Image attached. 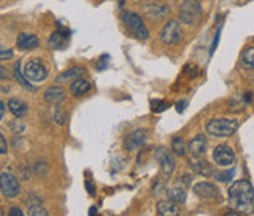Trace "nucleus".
Segmentation results:
<instances>
[{
	"label": "nucleus",
	"mask_w": 254,
	"mask_h": 216,
	"mask_svg": "<svg viewBox=\"0 0 254 216\" xmlns=\"http://www.w3.org/2000/svg\"><path fill=\"white\" fill-rule=\"evenodd\" d=\"M229 205L241 215H250L253 212L254 188L247 180L235 181L228 191Z\"/></svg>",
	"instance_id": "1"
},
{
	"label": "nucleus",
	"mask_w": 254,
	"mask_h": 216,
	"mask_svg": "<svg viewBox=\"0 0 254 216\" xmlns=\"http://www.w3.org/2000/svg\"><path fill=\"white\" fill-rule=\"evenodd\" d=\"M121 19L124 22V25L129 30V33L138 40H147L150 37L148 28L145 27L143 18L131 10H124L121 13Z\"/></svg>",
	"instance_id": "2"
},
{
	"label": "nucleus",
	"mask_w": 254,
	"mask_h": 216,
	"mask_svg": "<svg viewBox=\"0 0 254 216\" xmlns=\"http://www.w3.org/2000/svg\"><path fill=\"white\" fill-rule=\"evenodd\" d=\"M238 130V121L235 119H212L206 125V131L213 137H229Z\"/></svg>",
	"instance_id": "3"
},
{
	"label": "nucleus",
	"mask_w": 254,
	"mask_h": 216,
	"mask_svg": "<svg viewBox=\"0 0 254 216\" xmlns=\"http://www.w3.org/2000/svg\"><path fill=\"white\" fill-rule=\"evenodd\" d=\"M201 18V4L198 0H185L180 7V21L185 25L197 24Z\"/></svg>",
	"instance_id": "4"
},
{
	"label": "nucleus",
	"mask_w": 254,
	"mask_h": 216,
	"mask_svg": "<svg viewBox=\"0 0 254 216\" xmlns=\"http://www.w3.org/2000/svg\"><path fill=\"white\" fill-rule=\"evenodd\" d=\"M47 68L44 67V64L37 59L33 58L30 59L27 64H25V68H24V75L28 81L31 82H41L47 78Z\"/></svg>",
	"instance_id": "5"
},
{
	"label": "nucleus",
	"mask_w": 254,
	"mask_h": 216,
	"mask_svg": "<svg viewBox=\"0 0 254 216\" xmlns=\"http://www.w3.org/2000/svg\"><path fill=\"white\" fill-rule=\"evenodd\" d=\"M182 38V28L181 24L178 21H168L165 27L160 31V40L166 46H174L178 44Z\"/></svg>",
	"instance_id": "6"
},
{
	"label": "nucleus",
	"mask_w": 254,
	"mask_h": 216,
	"mask_svg": "<svg viewBox=\"0 0 254 216\" xmlns=\"http://www.w3.org/2000/svg\"><path fill=\"white\" fill-rule=\"evenodd\" d=\"M0 190L6 199H15L21 193L18 180L10 172H1L0 175Z\"/></svg>",
	"instance_id": "7"
},
{
	"label": "nucleus",
	"mask_w": 254,
	"mask_h": 216,
	"mask_svg": "<svg viewBox=\"0 0 254 216\" xmlns=\"http://www.w3.org/2000/svg\"><path fill=\"white\" fill-rule=\"evenodd\" d=\"M156 160L160 163L162 172L166 177L174 174V171H175V159H174L172 153L168 151L165 147H160V148L156 150Z\"/></svg>",
	"instance_id": "8"
},
{
	"label": "nucleus",
	"mask_w": 254,
	"mask_h": 216,
	"mask_svg": "<svg viewBox=\"0 0 254 216\" xmlns=\"http://www.w3.org/2000/svg\"><path fill=\"white\" fill-rule=\"evenodd\" d=\"M213 159L219 166H231L235 162V153L229 145L219 144L213 150Z\"/></svg>",
	"instance_id": "9"
},
{
	"label": "nucleus",
	"mask_w": 254,
	"mask_h": 216,
	"mask_svg": "<svg viewBox=\"0 0 254 216\" xmlns=\"http://www.w3.org/2000/svg\"><path fill=\"white\" fill-rule=\"evenodd\" d=\"M145 140H147V133H145V130L138 128V130L131 131V133L124 139V144H122V145H124L125 151H134V150L140 148V147L145 143Z\"/></svg>",
	"instance_id": "10"
},
{
	"label": "nucleus",
	"mask_w": 254,
	"mask_h": 216,
	"mask_svg": "<svg viewBox=\"0 0 254 216\" xmlns=\"http://www.w3.org/2000/svg\"><path fill=\"white\" fill-rule=\"evenodd\" d=\"M194 194L200 199H212V200H219L220 199V193H219L218 187H215L210 182H198L194 185Z\"/></svg>",
	"instance_id": "11"
},
{
	"label": "nucleus",
	"mask_w": 254,
	"mask_h": 216,
	"mask_svg": "<svg viewBox=\"0 0 254 216\" xmlns=\"http://www.w3.org/2000/svg\"><path fill=\"white\" fill-rule=\"evenodd\" d=\"M169 7L166 4H147L145 6V15L147 18L153 19V21H157V19H163L165 16L169 15Z\"/></svg>",
	"instance_id": "12"
},
{
	"label": "nucleus",
	"mask_w": 254,
	"mask_h": 216,
	"mask_svg": "<svg viewBox=\"0 0 254 216\" xmlns=\"http://www.w3.org/2000/svg\"><path fill=\"white\" fill-rule=\"evenodd\" d=\"M207 148V142H206V137L203 134H198L197 137H194L190 143H188V150L190 153L194 156V157H200L204 154Z\"/></svg>",
	"instance_id": "13"
},
{
	"label": "nucleus",
	"mask_w": 254,
	"mask_h": 216,
	"mask_svg": "<svg viewBox=\"0 0 254 216\" xmlns=\"http://www.w3.org/2000/svg\"><path fill=\"white\" fill-rule=\"evenodd\" d=\"M16 46L19 50H34L38 47V38L34 34L21 33L16 38Z\"/></svg>",
	"instance_id": "14"
},
{
	"label": "nucleus",
	"mask_w": 254,
	"mask_h": 216,
	"mask_svg": "<svg viewBox=\"0 0 254 216\" xmlns=\"http://www.w3.org/2000/svg\"><path fill=\"white\" fill-rule=\"evenodd\" d=\"M157 214L162 216H177L180 214L178 203L172 200H160L157 203Z\"/></svg>",
	"instance_id": "15"
},
{
	"label": "nucleus",
	"mask_w": 254,
	"mask_h": 216,
	"mask_svg": "<svg viewBox=\"0 0 254 216\" xmlns=\"http://www.w3.org/2000/svg\"><path fill=\"white\" fill-rule=\"evenodd\" d=\"M190 163H191V168L194 169V172L198 174V175L212 177V175L215 174L213 166L209 165V162H206V160H200V159H198V160H191Z\"/></svg>",
	"instance_id": "16"
},
{
	"label": "nucleus",
	"mask_w": 254,
	"mask_h": 216,
	"mask_svg": "<svg viewBox=\"0 0 254 216\" xmlns=\"http://www.w3.org/2000/svg\"><path fill=\"white\" fill-rule=\"evenodd\" d=\"M85 73L84 68H71L68 71L62 72L58 78H56V82L58 84H65V82H69V81H75L78 78H82V75Z\"/></svg>",
	"instance_id": "17"
},
{
	"label": "nucleus",
	"mask_w": 254,
	"mask_h": 216,
	"mask_svg": "<svg viewBox=\"0 0 254 216\" xmlns=\"http://www.w3.org/2000/svg\"><path fill=\"white\" fill-rule=\"evenodd\" d=\"M27 206H28V214L31 216H47L49 212L41 206V200L36 197V196H31V199L28 197L27 200Z\"/></svg>",
	"instance_id": "18"
},
{
	"label": "nucleus",
	"mask_w": 254,
	"mask_h": 216,
	"mask_svg": "<svg viewBox=\"0 0 254 216\" xmlns=\"http://www.w3.org/2000/svg\"><path fill=\"white\" fill-rule=\"evenodd\" d=\"M65 96V90L59 85H53V87H49L46 91H44V100L49 102V103H58L64 99Z\"/></svg>",
	"instance_id": "19"
},
{
	"label": "nucleus",
	"mask_w": 254,
	"mask_h": 216,
	"mask_svg": "<svg viewBox=\"0 0 254 216\" xmlns=\"http://www.w3.org/2000/svg\"><path fill=\"white\" fill-rule=\"evenodd\" d=\"M90 88H91L90 81L84 79V78H78V79L72 81V84H71V93H72L73 96H76V97L84 96L85 93L90 91Z\"/></svg>",
	"instance_id": "20"
},
{
	"label": "nucleus",
	"mask_w": 254,
	"mask_h": 216,
	"mask_svg": "<svg viewBox=\"0 0 254 216\" xmlns=\"http://www.w3.org/2000/svg\"><path fill=\"white\" fill-rule=\"evenodd\" d=\"M7 106H9V110L12 112V115L16 116V119L24 118L27 115V112H28L27 105L22 100H19V99H10L7 102Z\"/></svg>",
	"instance_id": "21"
},
{
	"label": "nucleus",
	"mask_w": 254,
	"mask_h": 216,
	"mask_svg": "<svg viewBox=\"0 0 254 216\" xmlns=\"http://www.w3.org/2000/svg\"><path fill=\"white\" fill-rule=\"evenodd\" d=\"M166 194H168V199H169V200H172V202H175V203H178V205L185 203V200H187V190L182 188V187H178V185L169 188V190L166 191Z\"/></svg>",
	"instance_id": "22"
},
{
	"label": "nucleus",
	"mask_w": 254,
	"mask_h": 216,
	"mask_svg": "<svg viewBox=\"0 0 254 216\" xmlns=\"http://www.w3.org/2000/svg\"><path fill=\"white\" fill-rule=\"evenodd\" d=\"M241 67L247 71H254V47H247L241 55Z\"/></svg>",
	"instance_id": "23"
},
{
	"label": "nucleus",
	"mask_w": 254,
	"mask_h": 216,
	"mask_svg": "<svg viewBox=\"0 0 254 216\" xmlns=\"http://www.w3.org/2000/svg\"><path fill=\"white\" fill-rule=\"evenodd\" d=\"M65 44H66V36H65V33L55 31L52 36L49 37V46L52 49H62Z\"/></svg>",
	"instance_id": "24"
},
{
	"label": "nucleus",
	"mask_w": 254,
	"mask_h": 216,
	"mask_svg": "<svg viewBox=\"0 0 254 216\" xmlns=\"http://www.w3.org/2000/svg\"><path fill=\"white\" fill-rule=\"evenodd\" d=\"M13 73H15V78L18 79V82L22 85V87H25V88H28V90H34V87L31 85V81H28L27 78H25V75L21 72V62L18 61L16 64H15V67H13Z\"/></svg>",
	"instance_id": "25"
},
{
	"label": "nucleus",
	"mask_w": 254,
	"mask_h": 216,
	"mask_svg": "<svg viewBox=\"0 0 254 216\" xmlns=\"http://www.w3.org/2000/svg\"><path fill=\"white\" fill-rule=\"evenodd\" d=\"M172 151L177 154V156H184L187 151H185V142L182 137H174L172 140Z\"/></svg>",
	"instance_id": "26"
},
{
	"label": "nucleus",
	"mask_w": 254,
	"mask_h": 216,
	"mask_svg": "<svg viewBox=\"0 0 254 216\" xmlns=\"http://www.w3.org/2000/svg\"><path fill=\"white\" fill-rule=\"evenodd\" d=\"M234 175H235V169H231V171H223V172L215 174V178L219 182H229L234 178Z\"/></svg>",
	"instance_id": "27"
},
{
	"label": "nucleus",
	"mask_w": 254,
	"mask_h": 216,
	"mask_svg": "<svg viewBox=\"0 0 254 216\" xmlns=\"http://www.w3.org/2000/svg\"><path fill=\"white\" fill-rule=\"evenodd\" d=\"M53 119H55V122L56 124H59V125H64L65 122H66V113L62 110L61 108H58L55 110V116H53Z\"/></svg>",
	"instance_id": "28"
},
{
	"label": "nucleus",
	"mask_w": 254,
	"mask_h": 216,
	"mask_svg": "<svg viewBox=\"0 0 254 216\" xmlns=\"http://www.w3.org/2000/svg\"><path fill=\"white\" fill-rule=\"evenodd\" d=\"M9 127H10V130H12L13 133H18V134H21V133H24V131H25V125H24V124H21V122H18V121L10 122V124H9Z\"/></svg>",
	"instance_id": "29"
},
{
	"label": "nucleus",
	"mask_w": 254,
	"mask_h": 216,
	"mask_svg": "<svg viewBox=\"0 0 254 216\" xmlns=\"http://www.w3.org/2000/svg\"><path fill=\"white\" fill-rule=\"evenodd\" d=\"M12 56H13V52H12V50H4V49L1 47V50H0V59H1V61L10 59Z\"/></svg>",
	"instance_id": "30"
},
{
	"label": "nucleus",
	"mask_w": 254,
	"mask_h": 216,
	"mask_svg": "<svg viewBox=\"0 0 254 216\" xmlns=\"http://www.w3.org/2000/svg\"><path fill=\"white\" fill-rule=\"evenodd\" d=\"M106 67H108V56H102L100 61H99V64H97V70L99 71H103Z\"/></svg>",
	"instance_id": "31"
},
{
	"label": "nucleus",
	"mask_w": 254,
	"mask_h": 216,
	"mask_svg": "<svg viewBox=\"0 0 254 216\" xmlns=\"http://www.w3.org/2000/svg\"><path fill=\"white\" fill-rule=\"evenodd\" d=\"M6 151H7V145H6L4 136L0 134V153H1V154H6Z\"/></svg>",
	"instance_id": "32"
},
{
	"label": "nucleus",
	"mask_w": 254,
	"mask_h": 216,
	"mask_svg": "<svg viewBox=\"0 0 254 216\" xmlns=\"http://www.w3.org/2000/svg\"><path fill=\"white\" fill-rule=\"evenodd\" d=\"M24 215V212L19 209V208H10V211H9V216H22Z\"/></svg>",
	"instance_id": "33"
},
{
	"label": "nucleus",
	"mask_w": 254,
	"mask_h": 216,
	"mask_svg": "<svg viewBox=\"0 0 254 216\" xmlns=\"http://www.w3.org/2000/svg\"><path fill=\"white\" fill-rule=\"evenodd\" d=\"M4 118V102H0V121Z\"/></svg>",
	"instance_id": "34"
},
{
	"label": "nucleus",
	"mask_w": 254,
	"mask_h": 216,
	"mask_svg": "<svg viewBox=\"0 0 254 216\" xmlns=\"http://www.w3.org/2000/svg\"><path fill=\"white\" fill-rule=\"evenodd\" d=\"M185 103H187V102H178V106H177V110H178V112H182V110L185 109Z\"/></svg>",
	"instance_id": "35"
},
{
	"label": "nucleus",
	"mask_w": 254,
	"mask_h": 216,
	"mask_svg": "<svg viewBox=\"0 0 254 216\" xmlns=\"http://www.w3.org/2000/svg\"><path fill=\"white\" fill-rule=\"evenodd\" d=\"M0 70H1V79H4V76H7V73H4V68L3 67Z\"/></svg>",
	"instance_id": "36"
},
{
	"label": "nucleus",
	"mask_w": 254,
	"mask_h": 216,
	"mask_svg": "<svg viewBox=\"0 0 254 216\" xmlns=\"http://www.w3.org/2000/svg\"><path fill=\"white\" fill-rule=\"evenodd\" d=\"M96 212H97V211H96V208L93 206V208L90 209V215H96Z\"/></svg>",
	"instance_id": "37"
},
{
	"label": "nucleus",
	"mask_w": 254,
	"mask_h": 216,
	"mask_svg": "<svg viewBox=\"0 0 254 216\" xmlns=\"http://www.w3.org/2000/svg\"><path fill=\"white\" fill-rule=\"evenodd\" d=\"M135 1H150V0H135Z\"/></svg>",
	"instance_id": "38"
}]
</instances>
